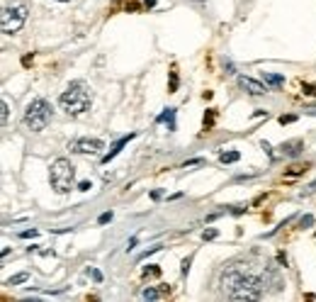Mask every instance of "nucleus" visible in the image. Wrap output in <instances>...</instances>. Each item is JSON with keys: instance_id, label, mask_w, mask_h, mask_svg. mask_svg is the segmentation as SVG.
Segmentation results:
<instances>
[{"instance_id": "f257e3e1", "label": "nucleus", "mask_w": 316, "mask_h": 302, "mask_svg": "<svg viewBox=\"0 0 316 302\" xmlns=\"http://www.w3.org/2000/svg\"><path fill=\"white\" fill-rule=\"evenodd\" d=\"M268 280L248 268V263H236L222 273V290L231 300H260Z\"/></svg>"}, {"instance_id": "f03ea898", "label": "nucleus", "mask_w": 316, "mask_h": 302, "mask_svg": "<svg viewBox=\"0 0 316 302\" xmlns=\"http://www.w3.org/2000/svg\"><path fill=\"white\" fill-rule=\"evenodd\" d=\"M58 105H61V110H66L73 117L88 112L90 110V91H88V86L83 81L68 83V88L61 93V98H58Z\"/></svg>"}, {"instance_id": "7ed1b4c3", "label": "nucleus", "mask_w": 316, "mask_h": 302, "mask_svg": "<svg viewBox=\"0 0 316 302\" xmlns=\"http://www.w3.org/2000/svg\"><path fill=\"white\" fill-rule=\"evenodd\" d=\"M49 183L58 195H66L76 188V166L68 158H56L49 168Z\"/></svg>"}, {"instance_id": "20e7f679", "label": "nucleus", "mask_w": 316, "mask_h": 302, "mask_svg": "<svg viewBox=\"0 0 316 302\" xmlns=\"http://www.w3.org/2000/svg\"><path fill=\"white\" fill-rule=\"evenodd\" d=\"M51 117H54L51 105L44 98H34L27 105V110H25V127L32 129V132H42V129L49 127Z\"/></svg>"}, {"instance_id": "39448f33", "label": "nucleus", "mask_w": 316, "mask_h": 302, "mask_svg": "<svg viewBox=\"0 0 316 302\" xmlns=\"http://www.w3.org/2000/svg\"><path fill=\"white\" fill-rule=\"evenodd\" d=\"M25 22H27V7L25 5L2 7V12H0V30L5 34H15L17 30H22Z\"/></svg>"}, {"instance_id": "423d86ee", "label": "nucleus", "mask_w": 316, "mask_h": 302, "mask_svg": "<svg viewBox=\"0 0 316 302\" xmlns=\"http://www.w3.org/2000/svg\"><path fill=\"white\" fill-rule=\"evenodd\" d=\"M68 149L73 151V153H81V156H95V153H100V151L105 149V144H102L100 139L81 137V139L71 142V144H68Z\"/></svg>"}, {"instance_id": "0eeeda50", "label": "nucleus", "mask_w": 316, "mask_h": 302, "mask_svg": "<svg viewBox=\"0 0 316 302\" xmlns=\"http://www.w3.org/2000/svg\"><path fill=\"white\" fill-rule=\"evenodd\" d=\"M238 86L248 93V95H263V93H268V83L253 81V78H248V76H238Z\"/></svg>"}, {"instance_id": "6e6552de", "label": "nucleus", "mask_w": 316, "mask_h": 302, "mask_svg": "<svg viewBox=\"0 0 316 302\" xmlns=\"http://www.w3.org/2000/svg\"><path fill=\"white\" fill-rule=\"evenodd\" d=\"M134 137H136V134L132 132V134H127V137H122V139H117L115 144L110 147V151H107V153L102 156V163H110V161H112V158H115L117 153H119V151H122V149H124V147H127V144H129V142H132V139H134Z\"/></svg>"}, {"instance_id": "1a4fd4ad", "label": "nucleus", "mask_w": 316, "mask_h": 302, "mask_svg": "<svg viewBox=\"0 0 316 302\" xmlns=\"http://www.w3.org/2000/svg\"><path fill=\"white\" fill-rule=\"evenodd\" d=\"M302 151H304V142H302V139H289V142H285V144L280 147V153L287 156V158H297Z\"/></svg>"}, {"instance_id": "9d476101", "label": "nucleus", "mask_w": 316, "mask_h": 302, "mask_svg": "<svg viewBox=\"0 0 316 302\" xmlns=\"http://www.w3.org/2000/svg\"><path fill=\"white\" fill-rule=\"evenodd\" d=\"M175 115H178V110H175V107H168V110H163V112L156 117V122H158V124H161V122H166V124H168V129H171V132H175V129H178Z\"/></svg>"}, {"instance_id": "9b49d317", "label": "nucleus", "mask_w": 316, "mask_h": 302, "mask_svg": "<svg viewBox=\"0 0 316 302\" xmlns=\"http://www.w3.org/2000/svg\"><path fill=\"white\" fill-rule=\"evenodd\" d=\"M168 293H171L168 285H161V288H146L144 293H141V298H144V300H161V298H166Z\"/></svg>"}, {"instance_id": "f8f14e48", "label": "nucleus", "mask_w": 316, "mask_h": 302, "mask_svg": "<svg viewBox=\"0 0 316 302\" xmlns=\"http://www.w3.org/2000/svg\"><path fill=\"white\" fill-rule=\"evenodd\" d=\"M263 78H265V83L272 86V88L285 86V76H280V73H263Z\"/></svg>"}, {"instance_id": "ddd939ff", "label": "nucleus", "mask_w": 316, "mask_h": 302, "mask_svg": "<svg viewBox=\"0 0 316 302\" xmlns=\"http://www.w3.org/2000/svg\"><path fill=\"white\" fill-rule=\"evenodd\" d=\"M238 158H241L238 151H222V153H219V161H222V163H236Z\"/></svg>"}, {"instance_id": "4468645a", "label": "nucleus", "mask_w": 316, "mask_h": 302, "mask_svg": "<svg viewBox=\"0 0 316 302\" xmlns=\"http://www.w3.org/2000/svg\"><path fill=\"white\" fill-rule=\"evenodd\" d=\"M27 280H29V273H17V275L7 278L5 285H20V283H27Z\"/></svg>"}, {"instance_id": "2eb2a0df", "label": "nucleus", "mask_w": 316, "mask_h": 302, "mask_svg": "<svg viewBox=\"0 0 316 302\" xmlns=\"http://www.w3.org/2000/svg\"><path fill=\"white\" fill-rule=\"evenodd\" d=\"M0 110H2V115H0V124H2V127H7V117H10V105H7V100H2V102H0Z\"/></svg>"}, {"instance_id": "dca6fc26", "label": "nucleus", "mask_w": 316, "mask_h": 302, "mask_svg": "<svg viewBox=\"0 0 316 302\" xmlns=\"http://www.w3.org/2000/svg\"><path fill=\"white\" fill-rule=\"evenodd\" d=\"M217 237H219V232H217L214 227H212V229H204V232H202V239H204V242H212V239H217Z\"/></svg>"}, {"instance_id": "f3484780", "label": "nucleus", "mask_w": 316, "mask_h": 302, "mask_svg": "<svg viewBox=\"0 0 316 302\" xmlns=\"http://www.w3.org/2000/svg\"><path fill=\"white\" fill-rule=\"evenodd\" d=\"M312 224H314V217H312V214H304V217L299 219V227H302V229H307V227H312Z\"/></svg>"}, {"instance_id": "a211bd4d", "label": "nucleus", "mask_w": 316, "mask_h": 302, "mask_svg": "<svg viewBox=\"0 0 316 302\" xmlns=\"http://www.w3.org/2000/svg\"><path fill=\"white\" fill-rule=\"evenodd\" d=\"M192 166H204V158H190L182 163V168H192Z\"/></svg>"}, {"instance_id": "6ab92c4d", "label": "nucleus", "mask_w": 316, "mask_h": 302, "mask_svg": "<svg viewBox=\"0 0 316 302\" xmlns=\"http://www.w3.org/2000/svg\"><path fill=\"white\" fill-rule=\"evenodd\" d=\"M107 222H112V212H102L97 217V224H107Z\"/></svg>"}, {"instance_id": "aec40b11", "label": "nucleus", "mask_w": 316, "mask_h": 302, "mask_svg": "<svg viewBox=\"0 0 316 302\" xmlns=\"http://www.w3.org/2000/svg\"><path fill=\"white\" fill-rule=\"evenodd\" d=\"M314 193H316V181H314V183H309V185H307V188L302 190V195H304V198H309V195H314Z\"/></svg>"}, {"instance_id": "412c9836", "label": "nucleus", "mask_w": 316, "mask_h": 302, "mask_svg": "<svg viewBox=\"0 0 316 302\" xmlns=\"http://www.w3.org/2000/svg\"><path fill=\"white\" fill-rule=\"evenodd\" d=\"M307 171V166H292L287 171V176H299V173H304Z\"/></svg>"}, {"instance_id": "4be33fe9", "label": "nucleus", "mask_w": 316, "mask_h": 302, "mask_svg": "<svg viewBox=\"0 0 316 302\" xmlns=\"http://www.w3.org/2000/svg\"><path fill=\"white\" fill-rule=\"evenodd\" d=\"M37 234H39L37 229H25V232H20V237H22V239H34Z\"/></svg>"}, {"instance_id": "5701e85b", "label": "nucleus", "mask_w": 316, "mask_h": 302, "mask_svg": "<svg viewBox=\"0 0 316 302\" xmlns=\"http://www.w3.org/2000/svg\"><path fill=\"white\" fill-rule=\"evenodd\" d=\"M175 91H178V73L171 71V91H168V93H175Z\"/></svg>"}, {"instance_id": "b1692460", "label": "nucleus", "mask_w": 316, "mask_h": 302, "mask_svg": "<svg viewBox=\"0 0 316 302\" xmlns=\"http://www.w3.org/2000/svg\"><path fill=\"white\" fill-rule=\"evenodd\" d=\"M88 273L92 275V280H95V283H102V273L97 271V268H90V271H88Z\"/></svg>"}, {"instance_id": "393cba45", "label": "nucleus", "mask_w": 316, "mask_h": 302, "mask_svg": "<svg viewBox=\"0 0 316 302\" xmlns=\"http://www.w3.org/2000/svg\"><path fill=\"white\" fill-rule=\"evenodd\" d=\"M158 273H161V268H158V266H151V268L146 266V268H144V275H158Z\"/></svg>"}, {"instance_id": "a878e982", "label": "nucleus", "mask_w": 316, "mask_h": 302, "mask_svg": "<svg viewBox=\"0 0 316 302\" xmlns=\"http://www.w3.org/2000/svg\"><path fill=\"white\" fill-rule=\"evenodd\" d=\"M212 122H214V112L204 115V129H209V127H212Z\"/></svg>"}, {"instance_id": "bb28decb", "label": "nucleus", "mask_w": 316, "mask_h": 302, "mask_svg": "<svg viewBox=\"0 0 316 302\" xmlns=\"http://www.w3.org/2000/svg\"><path fill=\"white\" fill-rule=\"evenodd\" d=\"M294 120H297L294 115H282V117H280V124H292Z\"/></svg>"}, {"instance_id": "cd10ccee", "label": "nucleus", "mask_w": 316, "mask_h": 302, "mask_svg": "<svg viewBox=\"0 0 316 302\" xmlns=\"http://www.w3.org/2000/svg\"><path fill=\"white\" fill-rule=\"evenodd\" d=\"M190 263H192V258H185V261H182V275L190 273Z\"/></svg>"}, {"instance_id": "c85d7f7f", "label": "nucleus", "mask_w": 316, "mask_h": 302, "mask_svg": "<svg viewBox=\"0 0 316 302\" xmlns=\"http://www.w3.org/2000/svg\"><path fill=\"white\" fill-rule=\"evenodd\" d=\"M90 188H92V183H90V181H83L81 185H78V190H83V193H88Z\"/></svg>"}, {"instance_id": "c756f323", "label": "nucleus", "mask_w": 316, "mask_h": 302, "mask_svg": "<svg viewBox=\"0 0 316 302\" xmlns=\"http://www.w3.org/2000/svg\"><path fill=\"white\" fill-rule=\"evenodd\" d=\"M302 91L307 93V95H316V86H304Z\"/></svg>"}, {"instance_id": "7c9ffc66", "label": "nucleus", "mask_w": 316, "mask_h": 302, "mask_svg": "<svg viewBox=\"0 0 316 302\" xmlns=\"http://www.w3.org/2000/svg\"><path fill=\"white\" fill-rule=\"evenodd\" d=\"M136 244H139V239H136V237H132V239H129V244H127V251H132Z\"/></svg>"}, {"instance_id": "2f4dec72", "label": "nucleus", "mask_w": 316, "mask_h": 302, "mask_svg": "<svg viewBox=\"0 0 316 302\" xmlns=\"http://www.w3.org/2000/svg\"><path fill=\"white\" fill-rule=\"evenodd\" d=\"M260 147H263V149L268 151V153H270V158H275V156H272V147H270V144H268V142H263V144H260Z\"/></svg>"}, {"instance_id": "473e14b6", "label": "nucleus", "mask_w": 316, "mask_h": 302, "mask_svg": "<svg viewBox=\"0 0 316 302\" xmlns=\"http://www.w3.org/2000/svg\"><path fill=\"white\" fill-rule=\"evenodd\" d=\"M307 115H314V117H316V107H309V110H307Z\"/></svg>"}, {"instance_id": "72a5a7b5", "label": "nucleus", "mask_w": 316, "mask_h": 302, "mask_svg": "<svg viewBox=\"0 0 316 302\" xmlns=\"http://www.w3.org/2000/svg\"><path fill=\"white\" fill-rule=\"evenodd\" d=\"M58 2H68V0H58Z\"/></svg>"}]
</instances>
